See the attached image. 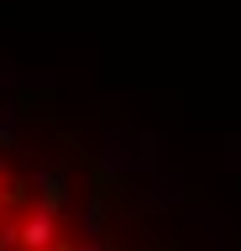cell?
I'll use <instances>...</instances> for the list:
<instances>
[{
    "label": "cell",
    "instance_id": "cell-4",
    "mask_svg": "<svg viewBox=\"0 0 241 251\" xmlns=\"http://www.w3.org/2000/svg\"><path fill=\"white\" fill-rule=\"evenodd\" d=\"M0 230H5V225H0Z\"/></svg>",
    "mask_w": 241,
    "mask_h": 251
},
{
    "label": "cell",
    "instance_id": "cell-1",
    "mask_svg": "<svg viewBox=\"0 0 241 251\" xmlns=\"http://www.w3.org/2000/svg\"><path fill=\"white\" fill-rule=\"evenodd\" d=\"M16 241L21 251H58L63 241H58V220L42 215V209H27V215L16 220Z\"/></svg>",
    "mask_w": 241,
    "mask_h": 251
},
{
    "label": "cell",
    "instance_id": "cell-2",
    "mask_svg": "<svg viewBox=\"0 0 241 251\" xmlns=\"http://www.w3.org/2000/svg\"><path fill=\"white\" fill-rule=\"evenodd\" d=\"M0 199H11V173H5V162H0Z\"/></svg>",
    "mask_w": 241,
    "mask_h": 251
},
{
    "label": "cell",
    "instance_id": "cell-3",
    "mask_svg": "<svg viewBox=\"0 0 241 251\" xmlns=\"http://www.w3.org/2000/svg\"><path fill=\"white\" fill-rule=\"evenodd\" d=\"M58 251H79V246H68V241H63V246H58Z\"/></svg>",
    "mask_w": 241,
    "mask_h": 251
}]
</instances>
